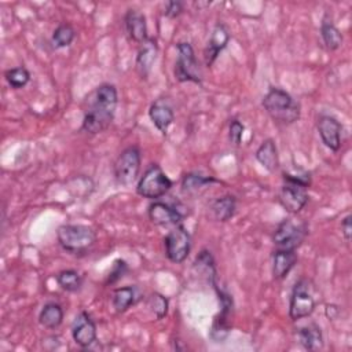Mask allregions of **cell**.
<instances>
[{"label": "cell", "instance_id": "cell-1", "mask_svg": "<svg viewBox=\"0 0 352 352\" xmlns=\"http://www.w3.org/2000/svg\"><path fill=\"white\" fill-rule=\"evenodd\" d=\"M92 100L84 113L81 129L87 133L96 135L106 131L114 120L118 104L117 88L110 82H103L92 92Z\"/></svg>", "mask_w": 352, "mask_h": 352}, {"label": "cell", "instance_id": "cell-2", "mask_svg": "<svg viewBox=\"0 0 352 352\" xmlns=\"http://www.w3.org/2000/svg\"><path fill=\"white\" fill-rule=\"evenodd\" d=\"M263 107L270 117L282 124H293L300 118V106L289 92L271 87L263 98Z\"/></svg>", "mask_w": 352, "mask_h": 352}, {"label": "cell", "instance_id": "cell-3", "mask_svg": "<svg viewBox=\"0 0 352 352\" xmlns=\"http://www.w3.org/2000/svg\"><path fill=\"white\" fill-rule=\"evenodd\" d=\"M56 239L63 250L81 254L94 246L96 231L85 224H62L56 231Z\"/></svg>", "mask_w": 352, "mask_h": 352}, {"label": "cell", "instance_id": "cell-4", "mask_svg": "<svg viewBox=\"0 0 352 352\" xmlns=\"http://www.w3.org/2000/svg\"><path fill=\"white\" fill-rule=\"evenodd\" d=\"M173 183L158 164H151L139 179L136 192L147 199H158L165 195Z\"/></svg>", "mask_w": 352, "mask_h": 352}, {"label": "cell", "instance_id": "cell-5", "mask_svg": "<svg viewBox=\"0 0 352 352\" xmlns=\"http://www.w3.org/2000/svg\"><path fill=\"white\" fill-rule=\"evenodd\" d=\"M176 62L173 74L179 82H195L201 84V70L198 67V62L195 58V52L192 45L188 41H179L176 44Z\"/></svg>", "mask_w": 352, "mask_h": 352}, {"label": "cell", "instance_id": "cell-6", "mask_svg": "<svg viewBox=\"0 0 352 352\" xmlns=\"http://www.w3.org/2000/svg\"><path fill=\"white\" fill-rule=\"evenodd\" d=\"M142 154L138 146L125 147L114 161L113 170L116 182L121 186H131L139 176Z\"/></svg>", "mask_w": 352, "mask_h": 352}, {"label": "cell", "instance_id": "cell-7", "mask_svg": "<svg viewBox=\"0 0 352 352\" xmlns=\"http://www.w3.org/2000/svg\"><path fill=\"white\" fill-rule=\"evenodd\" d=\"M316 301L311 293L309 282L307 279H300L296 282L289 301V316L292 320L297 322L300 319L308 318L315 311Z\"/></svg>", "mask_w": 352, "mask_h": 352}, {"label": "cell", "instance_id": "cell-8", "mask_svg": "<svg viewBox=\"0 0 352 352\" xmlns=\"http://www.w3.org/2000/svg\"><path fill=\"white\" fill-rule=\"evenodd\" d=\"M308 234L305 223H294L293 219H283L272 234V241L279 249L296 250Z\"/></svg>", "mask_w": 352, "mask_h": 352}, {"label": "cell", "instance_id": "cell-9", "mask_svg": "<svg viewBox=\"0 0 352 352\" xmlns=\"http://www.w3.org/2000/svg\"><path fill=\"white\" fill-rule=\"evenodd\" d=\"M164 246L165 254L172 263H183L191 250V235L183 224H179L165 235Z\"/></svg>", "mask_w": 352, "mask_h": 352}, {"label": "cell", "instance_id": "cell-10", "mask_svg": "<svg viewBox=\"0 0 352 352\" xmlns=\"http://www.w3.org/2000/svg\"><path fill=\"white\" fill-rule=\"evenodd\" d=\"M308 188L301 184L294 183H286L283 182V186L279 190L278 201L282 205V208L289 213H298L309 201Z\"/></svg>", "mask_w": 352, "mask_h": 352}, {"label": "cell", "instance_id": "cell-11", "mask_svg": "<svg viewBox=\"0 0 352 352\" xmlns=\"http://www.w3.org/2000/svg\"><path fill=\"white\" fill-rule=\"evenodd\" d=\"M217 293H219V300H220L221 308H220L219 315L213 320L209 336L214 342H221L230 333V316L232 312V297L228 293L219 290V289H217Z\"/></svg>", "mask_w": 352, "mask_h": 352}, {"label": "cell", "instance_id": "cell-12", "mask_svg": "<svg viewBox=\"0 0 352 352\" xmlns=\"http://www.w3.org/2000/svg\"><path fill=\"white\" fill-rule=\"evenodd\" d=\"M72 337L81 348H88L96 341V324L87 311L76 315L72 323Z\"/></svg>", "mask_w": 352, "mask_h": 352}, {"label": "cell", "instance_id": "cell-13", "mask_svg": "<svg viewBox=\"0 0 352 352\" xmlns=\"http://www.w3.org/2000/svg\"><path fill=\"white\" fill-rule=\"evenodd\" d=\"M147 213L151 223L160 227H176L183 221V214L177 208L161 201H154L150 204Z\"/></svg>", "mask_w": 352, "mask_h": 352}, {"label": "cell", "instance_id": "cell-14", "mask_svg": "<svg viewBox=\"0 0 352 352\" xmlns=\"http://www.w3.org/2000/svg\"><path fill=\"white\" fill-rule=\"evenodd\" d=\"M230 38H231V34H230L227 26L221 22H217L214 25V28L210 33V37L206 43V47L204 50V59H205V65L208 67H210L214 63L219 54L227 47Z\"/></svg>", "mask_w": 352, "mask_h": 352}, {"label": "cell", "instance_id": "cell-15", "mask_svg": "<svg viewBox=\"0 0 352 352\" xmlns=\"http://www.w3.org/2000/svg\"><path fill=\"white\" fill-rule=\"evenodd\" d=\"M316 126L322 143L331 151H338L341 147V122L331 116H320Z\"/></svg>", "mask_w": 352, "mask_h": 352}, {"label": "cell", "instance_id": "cell-16", "mask_svg": "<svg viewBox=\"0 0 352 352\" xmlns=\"http://www.w3.org/2000/svg\"><path fill=\"white\" fill-rule=\"evenodd\" d=\"M148 117L151 120V122L154 124V126L161 132V133H166L169 126L172 125V122L175 121V113H173V107L169 103L168 99L165 98H160L157 100H154L150 104L148 109Z\"/></svg>", "mask_w": 352, "mask_h": 352}, {"label": "cell", "instance_id": "cell-17", "mask_svg": "<svg viewBox=\"0 0 352 352\" xmlns=\"http://www.w3.org/2000/svg\"><path fill=\"white\" fill-rule=\"evenodd\" d=\"M157 54H158V44L154 37H148L146 41L140 44L136 55V62H135V69L140 78L146 80L148 77L153 69V65L157 59Z\"/></svg>", "mask_w": 352, "mask_h": 352}, {"label": "cell", "instance_id": "cell-18", "mask_svg": "<svg viewBox=\"0 0 352 352\" xmlns=\"http://www.w3.org/2000/svg\"><path fill=\"white\" fill-rule=\"evenodd\" d=\"M124 25L128 37L138 44H142L148 38L147 34V22L143 12L135 8L126 10L124 15Z\"/></svg>", "mask_w": 352, "mask_h": 352}, {"label": "cell", "instance_id": "cell-19", "mask_svg": "<svg viewBox=\"0 0 352 352\" xmlns=\"http://www.w3.org/2000/svg\"><path fill=\"white\" fill-rule=\"evenodd\" d=\"M297 263V253L292 249H279L272 253V275L275 279H285Z\"/></svg>", "mask_w": 352, "mask_h": 352}, {"label": "cell", "instance_id": "cell-20", "mask_svg": "<svg viewBox=\"0 0 352 352\" xmlns=\"http://www.w3.org/2000/svg\"><path fill=\"white\" fill-rule=\"evenodd\" d=\"M297 338L301 346L307 351H318L323 346V334L320 326L315 322H309L297 329Z\"/></svg>", "mask_w": 352, "mask_h": 352}, {"label": "cell", "instance_id": "cell-21", "mask_svg": "<svg viewBox=\"0 0 352 352\" xmlns=\"http://www.w3.org/2000/svg\"><path fill=\"white\" fill-rule=\"evenodd\" d=\"M254 157L257 162L268 172H275L279 166V154L276 144L272 139H264L261 144L257 147Z\"/></svg>", "mask_w": 352, "mask_h": 352}, {"label": "cell", "instance_id": "cell-22", "mask_svg": "<svg viewBox=\"0 0 352 352\" xmlns=\"http://www.w3.org/2000/svg\"><path fill=\"white\" fill-rule=\"evenodd\" d=\"M235 210H236V198L231 194H226L216 198L210 205V212L213 219L220 223L228 221L235 214Z\"/></svg>", "mask_w": 352, "mask_h": 352}, {"label": "cell", "instance_id": "cell-23", "mask_svg": "<svg viewBox=\"0 0 352 352\" xmlns=\"http://www.w3.org/2000/svg\"><path fill=\"white\" fill-rule=\"evenodd\" d=\"M63 316H65V312L62 305L58 302L50 301V302H45L40 311L38 323L48 330H54L62 324Z\"/></svg>", "mask_w": 352, "mask_h": 352}, {"label": "cell", "instance_id": "cell-24", "mask_svg": "<svg viewBox=\"0 0 352 352\" xmlns=\"http://www.w3.org/2000/svg\"><path fill=\"white\" fill-rule=\"evenodd\" d=\"M138 301V293L135 286H122L113 290L111 307L117 314H124Z\"/></svg>", "mask_w": 352, "mask_h": 352}, {"label": "cell", "instance_id": "cell-25", "mask_svg": "<svg viewBox=\"0 0 352 352\" xmlns=\"http://www.w3.org/2000/svg\"><path fill=\"white\" fill-rule=\"evenodd\" d=\"M320 37L323 40V44L329 51H336L342 44V34L338 30V28L333 23L331 19L327 16L323 18L320 23Z\"/></svg>", "mask_w": 352, "mask_h": 352}, {"label": "cell", "instance_id": "cell-26", "mask_svg": "<svg viewBox=\"0 0 352 352\" xmlns=\"http://www.w3.org/2000/svg\"><path fill=\"white\" fill-rule=\"evenodd\" d=\"M212 183H219V180H216L212 176H202V175L191 172V173H186L183 176L182 188L187 194H194V192H198L199 190L210 186Z\"/></svg>", "mask_w": 352, "mask_h": 352}, {"label": "cell", "instance_id": "cell-27", "mask_svg": "<svg viewBox=\"0 0 352 352\" xmlns=\"http://www.w3.org/2000/svg\"><path fill=\"white\" fill-rule=\"evenodd\" d=\"M56 283L60 289L74 293L78 292L82 286V276L76 270H62L55 275Z\"/></svg>", "mask_w": 352, "mask_h": 352}, {"label": "cell", "instance_id": "cell-28", "mask_svg": "<svg viewBox=\"0 0 352 352\" xmlns=\"http://www.w3.org/2000/svg\"><path fill=\"white\" fill-rule=\"evenodd\" d=\"M74 38H76V30L70 23H66V22L59 23L52 32V44L56 48L69 47Z\"/></svg>", "mask_w": 352, "mask_h": 352}, {"label": "cell", "instance_id": "cell-29", "mask_svg": "<svg viewBox=\"0 0 352 352\" xmlns=\"http://www.w3.org/2000/svg\"><path fill=\"white\" fill-rule=\"evenodd\" d=\"M146 304H147V308L151 311V314L160 320V319H164L168 314V308H169V301L168 298L161 294V293H151L147 300H146Z\"/></svg>", "mask_w": 352, "mask_h": 352}, {"label": "cell", "instance_id": "cell-30", "mask_svg": "<svg viewBox=\"0 0 352 352\" xmlns=\"http://www.w3.org/2000/svg\"><path fill=\"white\" fill-rule=\"evenodd\" d=\"M4 77H6V81L8 82V85L12 89H19V88H23L29 82L30 73L26 67L18 66V67H12V69L6 70Z\"/></svg>", "mask_w": 352, "mask_h": 352}, {"label": "cell", "instance_id": "cell-31", "mask_svg": "<svg viewBox=\"0 0 352 352\" xmlns=\"http://www.w3.org/2000/svg\"><path fill=\"white\" fill-rule=\"evenodd\" d=\"M128 272V264L125 260H121V258H117L114 260L113 263V267L109 272V276L106 279V285H113L116 283L117 280H120L125 274Z\"/></svg>", "mask_w": 352, "mask_h": 352}, {"label": "cell", "instance_id": "cell-32", "mask_svg": "<svg viewBox=\"0 0 352 352\" xmlns=\"http://www.w3.org/2000/svg\"><path fill=\"white\" fill-rule=\"evenodd\" d=\"M243 131H245V125L239 120H236V118L231 120L230 126H228V139H230V142L235 146H239L241 142H242Z\"/></svg>", "mask_w": 352, "mask_h": 352}, {"label": "cell", "instance_id": "cell-33", "mask_svg": "<svg viewBox=\"0 0 352 352\" xmlns=\"http://www.w3.org/2000/svg\"><path fill=\"white\" fill-rule=\"evenodd\" d=\"M283 182L286 183H294V184H301L305 186L307 188L311 186V175L308 172H298V173H289V172H283L282 173Z\"/></svg>", "mask_w": 352, "mask_h": 352}, {"label": "cell", "instance_id": "cell-34", "mask_svg": "<svg viewBox=\"0 0 352 352\" xmlns=\"http://www.w3.org/2000/svg\"><path fill=\"white\" fill-rule=\"evenodd\" d=\"M184 10V3L180 0H170L165 3V8H164V15L173 19L177 18Z\"/></svg>", "mask_w": 352, "mask_h": 352}, {"label": "cell", "instance_id": "cell-35", "mask_svg": "<svg viewBox=\"0 0 352 352\" xmlns=\"http://www.w3.org/2000/svg\"><path fill=\"white\" fill-rule=\"evenodd\" d=\"M351 220H352V214L348 213L341 221V234H342V236L346 242H349L351 236H352V223H351Z\"/></svg>", "mask_w": 352, "mask_h": 352}]
</instances>
